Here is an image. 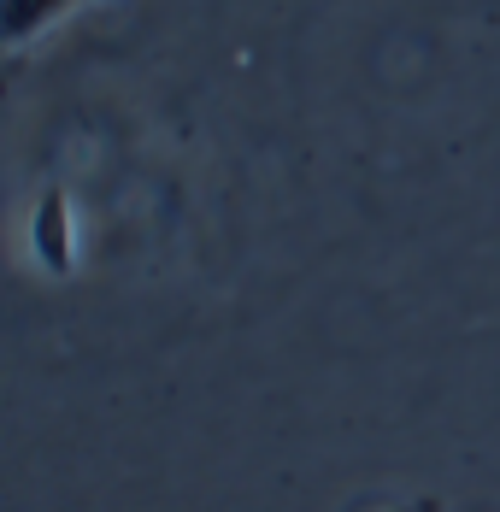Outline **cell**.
I'll return each instance as SVG.
<instances>
[{"label": "cell", "mask_w": 500, "mask_h": 512, "mask_svg": "<svg viewBox=\"0 0 500 512\" xmlns=\"http://www.w3.org/2000/svg\"><path fill=\"white\" fill-rule=\"evenodd\" d=\"M77 0H0V36L6 48H24L36 30H48L53 18H65Z\"/></svg>", "instance_id": "2"}, {"label": "cell", "mask_w": 500, "mask_h": 512, "mask_svg": "<svg viewBox=\"0 0 500 512\" xmlns=\"http://www.w3.org/2000/svg\"><path fill=\"white\" fill-rule=\"evenodd\" d=\"M30 248H36V259L48 265L53 277H65L71 271V201H65V189H48L42 201H36V212H30Z\"/></svg>", "instance_id": "1"}]
</instances>
